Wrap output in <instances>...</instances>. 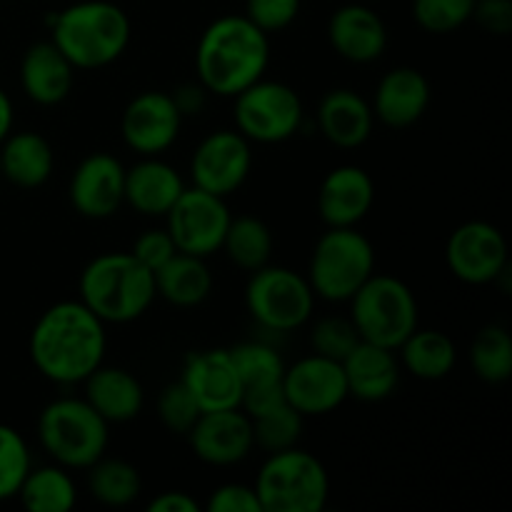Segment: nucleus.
<instances>
[{
  "label": "nucleus",
  "instance_id": "obj_19",
  "mask_svg": "<svg viewBox=\"0 0 512 512\" xmlns=\"http://www.w3.org/2000/svg\"><path fill=\"white\" fill-rule=\"evenodd\" d=\"M373 203V175L360 165H338L320 183L318 213L328 228H355Z\"/></svg>",
  "mask_w": 512,
  "mask_h": 512
},
{
  "label": "nucleus",
  "instance_id": "obj_33",
  "mask_svg": "<svg viewBox=\"0 0 512 512\" xmlns=\"http://www.w3.org/2000/svg\"><path fill=\"white\" fill-rule=\"evenodd\" d=\"M470 365L483 383H508L512 375V335L508 328L490 323L470 343Z\"/></svg>",
  "mask_w": 512,
  "mask_h": 512
},
{
  "label": "nucleus",
  "instance_id": "obj_1",
  "mask_svg": "<svg viewBox=\"0 0 512 512\" xmlns=\"http://www.w3.org/2000/svg\"><path fill=\"white\" fill-rule=\"evenodd\" d=\"M105 348V323L80 300L50 305L30 333V360L43 378L60 385L83 383L103 365Z\"/></svg>",
  "mask_w": 512,
  "mask_h": 512
},
{
  "label": "nucleus",
  "instance_id": "obj_42",
  "mask_svg": "<svg viewBox=\"0 0 512 512\" xmlns=\"http://www.w3.org/2000/svg\"><path fill=\"white\" fill-rule=\"evenodd\" d=\"M205 510L210 512H263L253 485L225 483L210 493Z\"/></svg>",
  "mask_w": 512,
  "mask_h": 512
},
{
  "label": "nucleus",
  "instance_id": "obj_23",
  "mask_svg": "<svg viewBox=\"0 0 512 512\" xmlns=\"http://www.w3.org/2000/svg\"><path fill=\"white\" fill-rule=\"evenodd\" d=\"M75 85V68L53 40H40L25 50L20 60V88L33 103L60 105Z\"/></svg>",
  "mask_w": 512,
  "mask_h": 512
},
{
  "label": "nucleus",
  "instance_id": "obj_11",
  "mask_svg": "<svg viewBox=\"0 0 512 512\" xmlns=\"http://www.w3.org/2000/svg\"><path fill=\"white\" fill-rule=\"evenodd\" d=\"M165 218H168L165 230L173 238L178 253L208 260L210 255L223 248L225 230H228L233 215H230L225 198L193 185V188L183 190V195L175 200Z\"/></svg>",
  "mask_w": 512,
  "mask_h": 512
},
{
  "label": "nucleus",
  "instance_id": "obj_44",
  "mask_svg": "<svg viewBox=\"0 0 512 512\" xmlns=\"http://www.w3.org/2000/svg\"><path fill=\"white\" fill-rule=\"evenodd\" d=\"M175 105H178L180 115H198L205 108V100H208V90L203 88V83H183L180 88H175L173 93Z\"/></svg>",
  "mask_w": 512,
  "mask_h": 512
},
{
  "label": "nucleus",
  "instance_id": "obj_25",
  "mask_svg": "<svg viewBox=\"0 0 512 512\" xmlns=\"http://www.w3.org/2000/svg\"><path fill=\"white\" fill-rule=\"evenodd\" d=\"M183 190V175L158 155H148L133 168H125V203L140 215L160 218L173 208Z\"/></svg>",
  "mask_w": 512,
  "mask_h": 512
},
{
  "label": "nucleus",
  "instance_id": "obj_2",
  "mask_svg": "<svg viewBox=\"0 0 512 512\" xmlns=\"http://www.w3.org/2000/svg\"><path fill=\"white\" fill-rule=\"evenodd\" d=\"M270 65V35L245 15H223L203 30L195 48V73L208 93L235 98L265 78Z\"/></svg>",
  "mask_w": 512,
  "mask_h": 512
},
{
  "label": "nucleus",
  "instance_id": "obj_29",
  "mask_svg": "<svg viewBox=\"0 0 512 512\" xmlns=\"http://www.w3.org/2000/svg\"><path fill=\"white\" fill-rule=\"evenodd\" d=\"M395 353H400V365L420 380L448 378L458 363V348L443 330L415 328Z\"/></svg>",
  "mask_w": 512,
  "mask_h": 512
},
{
  "label": "nucleus",
  "instance_id": "obj_24",
  "mask_svg": "<svg viewBox=\"0 0 512 512\" xmlns=\"http://www.w3.org/2000/svg\"><path fill=\"white\" fill-rule=\"evenodd\" d=\"M375 115L368 100L350 88H333L318 103V128L330 145L355 150L373 135Z\"/></svg>",
  "mask_w": 512,
  "mask_h": 512
},
{
  "label": "nucleus",
  "instance_id": "obj_40",
  "mask_svg": "<svg viewBox=\"0 0 512 512\" xmlns=\"http://www.w3.org/2000/svg\"><path fill=\"white\" fill-rule=\"evenodd\" d=\"M303 0H245V18L263 33H280L298 20Z\"/></svg>",
  "mask_w": 512,
  "mask_h": 512
},
{
  "label": "nucleus",
  "instance_id": "obj_37",
  "mask_svg": "<svg viewBox=\"0 0 512 512\" xmlns=\"http://www.w3.org/2000/svg\"><path fill=\"white\" fill-rule=\"evenodd\" d=\"M475 0H413V18L425 33L448 35L473 18Z\"/></svg>",
  "mask_w": 512,
  "mask_h": 512
},
{
  "label": "nucleus",
  "instance_id": "obj_39",
  "mask_svg": "<svg viewBox=\"0 0 512 512\" xmlns=\"http://www.w3.org/2000/svg\"><path fill=\"white\" fill-rule=\"evenodd\" d=\"M203 410L198 408V403L193 400V395L188 393V388L183 385V380H175L168 383L158 395V418L170 433L188 435V430L193 428L195 420L200 418Z\"/></svg>",
  "mask_w": 512,
  "mask_h": 512
},
{
  "label": "nucleus",
  "instance_id": "obj_6",
  "mask_svg": "<svg viewBox=\"0 0 512 512\" xmlns=\"http://www.w3.org/2000/svg\"><path fill=\"white\" fill-rule=\"evenodd\" d=\"M253 488L263 512H320L330 498L325 465L298 445L268 453Z\"/></svg>",
  "mask_w": 512,
  "mask_h": 512
},
{
  "label": "nucleus",
  "instance_id": "obj_26",
  "mask_svg": "<svg viewBox=\"0 0 512 512\" xmlns=\"http://www.w3.org/2000/svg\"><path fill=\"white\" fill-rule=\"evenodd\" d=\"M83 383L85 400L108 425L130 423L143 413V385L130 370L118 365H98Z\"/></svg>",
  "mask_w": 512,
  "mask_h": 512
},
{
  "label": "nucleus",
  "instance_id": "obj_12",
  "mask_svg": "<svg viewBox=\"0 0 512 512\" xmlns=\"http://www.w3.org/2000/svg\"><path fill=\"white\" fill-rule=\"evenodd\" d=\"M445 263L468 285H490L508 268V240L488 220H468L450 233Z\"/></svg>",
  "mask_w": 512,
  "mask_h": 512
},
{
  "label": "nucleus",
  "instance_id": "obj_34",
  "mask_svg": "<svg viewBox=\"0 0 512 512\" xmlns=\"http://www.w3.org/2000/svg\"><path fill=\"white\" fill-rule=\"evenodd\" d=\"M243 390L268 388V385L283 383L285 363L278 350L260 340H245V343L228 348Z\"/></svg>",
  "mask_w": 512,
  "mask_h": 512
},
{
  "label": "nucleus",
  "instance_id": "obj_27",
  "mask_svg": "<svg viewBox=\"0 0 512 512\" xmlns=\"http://www.w3.org/2000/svg\"><path fill=\"white\" fill-rule=\"evenodd\" d=\"M55 168L53 145L33 130L10 133L0 143V173L18 188H40Z\"/></svg>",
  "mask_w": 512,
  "mask_h": 512
},
{
  "label": "nucleus",
  "instance_id": "obj_36",
  "mask_svg": "<svg viewBox=\"0 0 512 512\" xmlns=\"http://www.w3.org/2000/svg\"><path fill=\"white\" fill-rule=\"evenodd\" d=\"M33 468L30 448L23 435L10 425L0 423V503L18 498L25 475Z\"/></svg>",
  "mask_w": 512,
  "mask_h": 512
},
{
  "label": "nucleus",
  "instance_id": "obj_14",
  "mask_svg": "<svg viewBox=\"0 0 512 512\" xmlns=\"http://www.w3.org/2000/svg\"><path fill=\"white\" fill-rule=\"evenodd\" d=\"M283 393L303 418L333 413L350 398L343 365L315 353L285 365Z\"/></svg>",
  "mask_w": 512,
  "mask_h": 512
},
{
  "label": "nucleus",
  "instance_id": "obj_5",
  "mask_svg": "<svg viewBox=\"0 0 512 512\" xmlns=\"http://www.w3.org/2000/svg\"><path fill=\"white\" fill-rule=\"evenodd\" d=\"M108 430L110 425L85 398L53 400L38 418L40 448L68 470H88L103 458L110 443Z\"/></svg>",
  "mask_w": 512,
  "mask_h": 512
},
{
  "label": "nucleus",
  "instance_id": "obj_4",
  "mask_svg": "<svg viewBox=\"0 0 512 512\" xmlns=\"http://www.w3.org/2000/svg\"><path fill=\"white\" fill-rule=\"evenodd\" d=\"M80 303L88 305L105 325H125L148 313L153 305L155 280L130 253H103L80 273Z\"/></svg>",
  "mask_w": 512,
  "mask_h": 512
},
{
  "label": "nucleus",
  "instance_id": "obj_18",
  "mask_svg": "<svg viewBox=\"0 0 512 512\" xmlns=\"http://www.w3.org/2000/svg\"><path fill=\"white\" fill-rule=\"evenodd\" d=\"M180 380L203 413L240 408L243 385H240L238 370H235L228 348H208L190 353L185 358Z\"/></svg>",
  "mask_w": 512,
  "mask_h": 512
},
{
  "label": "nucleus",
  "instance_id": "obj_13",
  "mask_svg": "<svg viewBox=\"0 0 512 512\" xmlns=\"http://www.w3.org/2000/svg\"><path fill=\"white\" fill-rule=\"evenodd\" d=\"M253 170V150L250 140L238 130H215L205 135L190 160L193 185L208 193L228 198L238 193Z\"/></svg>",
  "mask_w": 512,
  "mask_h": 512
},
{
  "label": "nucleus",
  "instance_id": "obj_30",
  "mask_svg": "<svg viewBox=\"0 0 512 512\" xmlns=\"http://www.w3.org/2000/svg\"><path fill=\"white\" fill-rule=\"evenodd\" d=\"M18 500L28 512H68L78 503V485L63 465L30 468L18 490Z\"/></svg>",
  "mask_w": 512,
  "mask_h": 512
},
{
  "label": "nucleus",
  "instance_id": "obj_17",
  "mask_svg": "<svg viewBox=\"0 0 512 512\" xmlns=\"http://www.w3.org/2000/svg\"><path fill=\"white\" fill-rule=\"evenodd\" d=\"M68 195L83 218H113L125 203V165L110 153H90L75 168Z\"/></svg>",
  "mask_w": 512,
  "mask_h": 512
},
{
  "label": "nucleus",
  "instance_id": "obj_38",
  "mask_svg": "<svg viewBox=\"0 0 512 512\" xmlns=\"http://www.w3.org/2000/svg\"><path fill=\"white\" fill-rule=\"evenodd\" d=\"M360 343V335L355 330L353 320L350 318H320L313 323L310 330V348L315 355H323V358L338 360L343 363L345 355Z\"/></svg>",
  "mask_w": 512,
  "mask_h": 512
},
{
  "label": "nucleus",
  "instance_id": "obj_10",
  "mask_svg": "<svg viewBox=\"0 0 512 512\" xmlns=\"http://www.w3.org/2000/svg\"><path fill=\"white\" fill-rule=\"evenodd\" d=\"M233 118L235 130L250 143H285L303 125V100L288 83L260 78L235 95Z\"/></svg>",
  "mask_w": 512,
  "mask_h": 512
},
{
  "label": "nucleus",
  "instance_id": "obj_8",
  "mask_svg": "<svg viewBox=\"0 0 512 512\" xmlns=\"http://www.w3.org/2000/svg\"><path fill=\"white\" fill-rule=\"evenodd\" d=\"M350 320L360 340L398 350L418 328V300L408 283L393 275H370L348 300Z\"/></svg>",
  "mask_w": 512,
  "mask_h": 512
},
{
  "label": "nucleus",
  "instance_id": "obj_21",
  "mask_svg": "<svg viewBox=\"0 0 512 512\" xmlns=\"http://www.w3.org/2000/svg\"><path fill=\"white\" fill-rule=\"evenodd\" d=\"M328 40L343 60L368 65L383 58L388 48V28L373 8L363 3H348L330 15Z\"/></svg>",
  "mask_w": 512,
  "mask_h": 512
},
{
  "label": "nucleus",
  "instance_id": "obj_43",
  "mask_svg": "<svg viewBox=\"0 0 512 512\" xmlns=\"http://www.w3.org/2000/svg\"><path fill=\"white\" fill-rule=\"evenodd\" d=\"M470 20L490 35H508L512 33V0H475Z\"/></svg>",
  "mask_w": 512,
  "mask_h": 512
},
{
  "label": "nucleus",
  "instance_id": "obj_41",
  "mask_svg": "<svg viewBox=\"0 0 512 512\" xmlns=\"http://www.w3.org/2000/svg\"><path fill=\"white\" fill-rule=\"evenodd\" d=\"M175 253H178V248H175L173 238H170V233L165 228L143 230V233L135 238L133 248H130V255H133L140 265H145L150 273H155L160 265L168 263Z\"/></svg>",
  "mask_w": 512,
  "mask_h": 512
},
{
  "label": "nucleus",
  "instance_id": "obj_15",
  "mask_svg": "<svg viewBox=\"0 0 512 512\" xmlns=\"http://www.w3.org/2000/svg\"><path fill=\"white\" fill-rule=\"evenodd\" d=\"M183 128V115L173 95L165 90H143L135 95L120 118L123 143L140 158L160 155L178 140Z\"/></svg>",
  "mask_w": 512,
  "mask_h": 512
},
{
  "label": "nucleus",
  "instance_id": "obj_9",
  "mask_svg": "<svg viewBox=\"0 0 512 512\" xmlns=\"http://www.w3.org/2000/svg\"><path fill=\"white\" fill-rule=\"evenodd\" d=\"M245 308L260 328L270 333H293L313 318L315 293L305 275L268 263L250 273Z\"/></svg>",
  "mask_w": 512,
  "mask_h": 512
},
{
  "label": "nucleus",
  "instance_id": "obj_22",
  "mask_svg": "<svg viewBox=\"0 0 512 512\" xmlns=\"http://www.w3.org/2000/svg\"><path fill=\"white\" fill-rule=\"evenodd\" d=\"M348 395L363 403H380L395 393L400 383V360L395 350L360 340L343 363Z\"/></svg>",
  "mask_w": 512,
  "mask_h": 512
},
{
  "label": "nucleus",
  "instance_id": "obj_20",
  "mask_svg": "<svg viewBox=\"0 0 512 512\" xmlns=\"http://www.w3.org/2000/svg\"><path fill=\"white\" fill-rule=\"evenodd\" d=\"M430 100H433V88L425 73L410 65H400L380 78L370 108L380 123L403 130L428 113Z\"/></svg>",
  "mask_w": 512,
  "mask_h": 512
},
{
  "label": "nucleus",
  "instance_id": "obj_3",
  "mask_svg": "<svg viewBox=\"0 0 512 512\" xmlns=\"http://www.w3.org/2000/svg\"><path fill=\"white\" fill-rule=\"evenodd\" d=\"M133 25L110 0H80L53 18V43L75 70H98L128 50Z\"/></svg>",
  "mask_w": 512,
  "mask_h": 512
},
{
  "label": "nucleus",
  "instance_id": "obj_45",
  "mask_svg": "<svg viewBox=\"0 0 512 512\" xmlns=\"http://www.w3.org/2000/svg\"><path fill=\"white\" fill-rule=\"evenodd\" d=\"M150 512H200L203 505L193 498V495L183 493V490H168L160 493L148 503Z\"/></svg>",
  "mask_w": 512,
  "mask_h": 512
},
{
  "label": "nucleus",
  "instance_id": "obj_35",
  "mask_svg": "<svg viewBox=\"0 0 512 512\" xmlns=\"http://www.w3.org/2000/svg\"><path fill=\"white\" fill-rule=\"evenodd\" d=\"M250 423H253L255 448L265 450V453H278V450L298 445V440L303 438L305 418L293 405L283 403L258 418H250Z\"/></svg>",
  "mask_w": 512,
  "mask_h": 512
},
{
  "label": "nucleus",
  "instance_id": "obj_7",
  "mask_svg": "<svg viewBox=\"0 0 512 512\" xmlns=\"http://www.w3.org/2000/svg\"><path fill=\"white\" fill-rule=\"evenodd\" d=\"M373 273V243L355 228H328L315 243L305 278L315 298L348 303Z\"/></svg>",
  "mask_w": 512,
  "mask_h": 512
},
{
  "label": "nucleus",
  "instance_id": "obj_46",
  "mask_svg": "<svg viewBox=\"0 0 512 512\" xmlns=\"http://www.w3.org/2000/svg\"><path fill=\"white\" fill-rule=\"evenodd\" d=\"M13 123H15V108L10 95L0 88V143L13 133Z\"/></svg>",
  "mask_w": 512,
  "mask_h": 512
},
{
  "label": "nucleus",
  "instance_id": "obj_16",
  "mask_svg": "<svg viewBox=\"0 0 512 512\" xmlns=\"http://www.w3.org/2000/svg\"><path fill=\"white\" fill-rule=\"evenodd\" d=\"M188 440L195 458L213 468L243 463L255 448L253 423L240 408L200 413L193 428L188 430Z\"/></svg>",
  "mask_w": 512,
  "mask_h": 512
},
{
  "label": "nucleus",
  "instance_id": "obj_31",
  "mask_svg": "<svg viewBox=\"0 0 512 512\" xmlns=\"http://www.w3.org/2000/svg\"><path fill=\"white\" fill-rule=\"evenodd\" d=\"M273 230L268 223L255 215H240V218H230L228 230H225L223 253L228 255L230 263L238 265L245 273H255L263 265L270 263L273 258Z\"/></svg>",
  "mask_w": 512,
  "mask_h": 512
},
{
  "label": "nucleus",
  "instance_id": "obj_32",
  "mask_svg": "<svg viewBox=\"0 0 512 512\" xmlns=\"http://www.w3.org/2000/svg\"><path fill=\"white\" fill-rule=\"evenodd\" d=\"M88 493L105 508H125L143 493L138 468L120 458H98L88 468Z\"/></svg>",
  "mask_w": 512,
  "mask_h": 512
},
{
  "label": "nucleus",
  "instance_id": "obj_28",
  "mask_svg": "<svg viewBox=\"0 0 512 512\" xmlns=\"http://www.w3.org/2000/svg\"><path fill=\"white\" fill-rule=\"evenodd\" d=\"M155 295L175 308H198L213 293V273L205 258L175 253L153 273Z\"/></svg>",
  "mask_w": 512,
  "mask_h": 512
}]
</instances>
